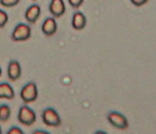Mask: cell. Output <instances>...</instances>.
<instances>
[{"instance_id": "cell-1", "label": "cell", "mask_w": 156, "mask_h": 134, "mask_svg": "<svg viewBox=\"0 0 156 134\" xmlns=\"http://www.w3.org/2000/svg\"><path fill=\"white\" fill-rule=\"evenodd\" d=\"M31 28L28 24L20 23L14 27L11 34V39L15 42L26 41L31 37Z\"/></svg>"}, {"instance_id": "cell-2", "label": "cell", "mask_w": 156, "mask_h": 134, "mask_svg": "<svg viewBox=\"0 0 156 134\" xmlns=\"http://www.w3.org/2000/svg\"><path fill=\"white\" fill-rule=\"evenodd\" d=\"M17 119L20 123L22 125H26V126H30L37 119V115H36L35 111L29 107L27 104L21 106L20 108L18 111Z\"/></svg>"}, {"instance_id": "cell-3", "label": "cell", "mask_w": 156, "mask_h": 134, "mask_svg": "<svg viewBox=\"0 0 156 134\" xmlns=\"http://www.w3.org/2000/svg\"><path fill=\"white\" fill-rule=\"evenodd\" d=\"M20 98L25 104H29L35 101L38 96L37 86L34 82H29L22 87L20 93Z\"/></svg>"}, {"instance_id": "cell-4", "label": "cell", "mask_w": 156, "mask_h": 134, "mask_svg": "<svg viewBox=\"0 0 156 134\" xmlns=\"http://www.w3.org/2000/svg\"><path fill=\"white\" fill-rule=\"evenodd\" d=\"M108 122L113 127L120 130H126L129 128V122L126 117L116 111H110L107 115Z\"/></svg>"}, {"instance_id": "cell-5", "label": "cell", "mask_w": 156, "mask_h": 134, "mask_svg": "<svg viewBox=\"0 0 156 134\" xmlns=\"http://www.w3.org/2000/svg\"><path fill=\"white\" fill-rule=\"evenodd\" d=\"M42 121L47 126L58 127L62 123L59 114L52 108H47L42 112Z\"/></svg>"}, {"instance_id": "cell-6", "label": "cell", "mask_w": 156, "mask_h": 134, "mask_svg": "<svg viewBox=\"0 0 156 134\" xmlns=\"http://www.w3.org/2000/svg\"><path fill=\"white\" fill-rule=\"evenodd\" d=\"M48 9L54 18H59L66 12V4L64 0H51Z\"/></svg>"}, {"instance_id": "cell-7", "label": "cell", "mask_w": 156, "mask_h": 134, "mask_svg": "<svg viewBox=\"0 0 156 134\" xmlns=\"http://www.w3.org/2000/svg\"><path fill=\"white\" fill-rule=\"evenodd\" d=\"M22 74V68L20 63L16 60H12L9 62L7 67L8 79L12 82L18 80Z\"/></svg>"}, {"instance_id": "cell-8", "label": "cell", "mask_w": 156, "mask_h": 134, "mask_svg": "<svg viewBox=\"0 0 156 134\" xmlns=\"http://www.w3.org/2000/svg\"><path fill=\"white\" fill-rule=\"evenodd\" d=\"M41 13V6L38 4H32L26 9L24 17L28 23L34 24L37 21Z\"/></svg>"}, {"instance_id": "cell-9", "label": "cell", "mask_w": 156, "mask_h": 134, "mask_svg": "<svg viewBox=\"0 0 156 134\" xmlns=\"http://www.w3.org/2000/svg\"><path fill=\"white\" fill-rule=\"evenodd\" d=\"M58 30L57 22L54 17H47L41 25V32L47 37L53 36Z\"/></svg>"}, {"instance_id": "cell-10", "label": "cell", "mask_w": 156, "mask_h": 134, "mask_svg": "<svg viewBox=\"0 0 156 134\" xmlns=\"http://www.w3.org/2000/svg\"><path fill=\"white\" fill-rule=\"evenodd\" d=\"M71 24L73 28L76 30H82L87 25V18L82 12H75L72 16Z\"/></svg>"}, {"instance_id": "cell-11", "label": "cell", "mask_w": 156, "mask_h": 134, "mask_svg": "<svg viewBox=\"0 0 156 134\" xmlns=\"http://www.w3.org/2000/svg\"><path fill=\"white\" fill-rule=\"evenodd\" d=\"M15 97V91L9 83H0V99L12 100Z\"/></svg>"}, {"instance_id": "cell-12", "label": "cell", "mask_w": 156, "mask_h": 134, "mask_svg": "<svg viewBox=\"0 0 156 134\" xmlns=\"http://www.w3.org/2000/svg\"><path fill=\"white\" fill-rule=\"evenodd\" d=\"M11 117V108L8 104L0 105V122H6Z\"/></svg>"}, {"instance_id": "cell-13", "label": "cell", "mask_w": 156, "mask_h": 134, "mask_svg": "<svg viewBox=\"0 0 156 134\" xmlns=\"http://www.w3.org/2000/svg\"><path fill=\"white\" fill-rule=\"evenodd\" d=\"M20 0H0V5L2 7L12 8L20 3Z\"/></svg>"}, {"instance_id": "cell-14", "label": "cell", "mask_w": 156, "mask_h": 134, "mask_svg": "<svg viewBox=\"0 0 156 134\" xmlns=\"http://www.w3.org/2000/svg\"><path fill=\"white\" fill-rule=\"evenodd\" d=\"M9 21V16L7 12L0 9V28H3Z\"/></svg>"}, {"instance_id": "cell-15", "label": "cell", "mask_w": 156, "mask_h": 134, "mask_svg": "<svg viewBox=\"0 0 156 134\" xmlns=\"http://www.w3.org/2000/svg\"><path fill=\"white\" fill-rule=\"evenodd\" d=\"M84 0H68L69 5L73 9H78L83 5Z\"/></svg>"}, {"instance_id": "cell-16", "label": "cell", "mask_w": 156, "mask_h": 134, "mask_svg": "<svg viewBox=\"0 0 156 134\" xmlns=\"http://www.w3.org/2000/svg\"><path fill=\"white\" fill-rule=\"evenodd\" d=\"M7 134H23V131L20 128L17 126H12L10 129H8L6 132Z\"/></svg>"}, {"instance_id": "cell-17", "label": "cell", "mask_w": 156, "mask_h": 134, "mask_svg": "<svg viewBox=\"0 0 156 134\" xmlns=\"http://www.w3.org/2000/svg\"><path fill=\"white\" fill-rule=\"evenodd\" d=\"M129 1L131 2L133 5H134L135 6H137V7L143 6L148 2V0H129Z\"/></svg>"}, {"instance_id": "cell-18", "label": "cell", "mask_w": 156, "mask_h": 134, "mask_svg": "<svg viewBox=\"0 0 156 134\" xmlns=\"http://www.w3.org/2000/svg\"><path fill=\"white\" fill-rule=\"evenodd\" d=\"M33 133H34V134H48L49 132H48V131L38 130V129H37V130L33 131Z\"/></svg>"}, {"instance_id": "cell-19", "label": "cell", "mask_w": 156, "mask_h": 134, "mask_svg": "<svg viewBox=\"0 0 156 134\" xmlns=\"http://www.w3.org/2000/svg\"><path fill=\"white\" fill-rule=\"evenodd\" d=\"M95 133H106V132H102V131H97V132H95Z\"/></svg>"}, {"instance_id": "cell-20", "label": "cell", "mask_w": 156, "mask_h": 134, "mask_svg": "<svg viewBox=\"0 0 156 134\" xmlns=\"http://www.w3.org/2000/svg\"><path fill=\"white\" fill-rule=\"evenodd\" d=\"M2 68L0 67V76H2Z\"/></svg>"}, {"instance_id": "cell-21", "label": "cell", "mask_w": 156, "mask_h": 134, "mask_svg": "<svg viewBox=\"0 0 156 134\" xmlns=\"http://www.w3.org/2000/svg\"><path fill=\"white\" fill-rule=\"evenodd\" d=\"M2 133V128H1V126H0V134Z\"/></svg>"}, {"instance_id": "cell-22", "label": "cell", "mask_w": 156, "mask_h": 134, "mask_svg": "<svg viewBox=\"0 0 156 134\" xmlns=\"http://www.w3.org/2000/svg\"><path fill=\"white\" fill-rule=\"evenodd\" d=\"M33 1H36V0H33Z\"/></svg>"}]
</instances>
